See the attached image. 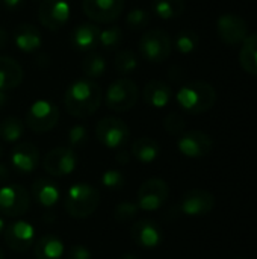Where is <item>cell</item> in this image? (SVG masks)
I'll use <instances>...</instances> for the list:
<instances>
[{
  "mask_svg": "<svg viewBox=\"0 0 257 259\" xmlns=\"http://www.w3.org/2000/svg\"><path fill=\"white\" fill-rule=\"evenodd\" d=\"M103 93L98 83L91 79H79L65 90V111L76 118H86L100 108Z\"/></svg>",
  "mask_w": 257,
  "mask_h": 259,
  "instance_id": "cell-1",
  "label": "cell"
},
{
  "mask_svg": "<svg viewBox=\"0 0 257 259\" xmlns=\"http://www.w3.org/2000/svg\"><path fill=\"white\" fill-rule=\"evenodd\" d=\"M176 100L185 112L198 115L214 108L217 102V91L208 82L194 80L180 87V90L177 91Z\"/></svg>",
  "mask_w": 257,
  "mask_h": 259,
  "instance_id": "cell-2",
  "label": "cell"
},
{
  "mask_svg": "<svg viewBox=\"0 0 257 259\" xmlns=\"http://www.w3.org/2000/svg\"><path fill=\"white\" fill-rule=\"evenodd\" d=\"M100 205V193L91 184L71 185L64 197V208L73 219H86L92 215Z\"/></svg>",
  "mask_w": 257,
  "mask_h": 259,
  "instance_id": "cell-3",
  "label": "cell"
},
{
  "mask_svg": "<svg viewBox=\"0 0 257 259\" xmlns=\"http://www.w3.org/2000/svg\"><path fill=\"white\" fill-rule=\"evenodd\" d=\"M139 99V88L130 79H117L112 82L105 94L106 106L114 112H126L132 109Z\"/></svg>",
  "mask_w": 257,
  "mask_h": 259,
  "instance_id": "cell-4",
  "label": "cell"
},
{
  "mask_svg": "<svg viewBox=\"0 0 257 259\" xmlns=\"http://www.w3.org/2000/svg\"><path fill=\"white\" fill-rule=\"evenodd\" d=\"M139 52L144 59L153 64H161L171 55V38L162 29H150L139 39Z\"/></svg>",
  "mask_w": 257,
  "mask_h": 259,
  "instance_id": "cell-5",
  "label": "cell"
},
{
  "mask_svg": "<svg viewBox=\"0 0 257 259\" xmlns=\"http://www.w3.org/2000/svg\"><path fill=\"white\" fill-rule=\"evenodd\" d=\"M59 121V108L45 99L33 102L26 112V126L35 134L52 131Z\"/></svg>",
  "mask_w": 257,
  "mask_h": 259,
  "instance_id": "cell-6",
  "label": "cell"
},
{
  "mask_svg": "<svg viewBox=\"0 0 257 259\" xmlns=\"http://www.w3.org/2000/svg\"><path fill=\"white\" fill-rule=\"evenodd\" d=\"M95 137L106 149L121 150L130 138V129L117 117H105L97 123Z\"/></svg>",
  "mask_w": 257,
  "mask_h": 259,
  "instance_id": "cell-7",
  "label": "cell"
},
{
  "mask_svg": "<svg viewBox=\"0 0 257 259\" xmlns=\"http://www.w3.org/2000/svg\"><path fill=\"white\" fill-rule=\"evenodd\" d=\"M170 197V187L164 179L151 178L141 184L136 196V205L141 211L155 212L161 209Z\"/></svg>",
  "mask_w": 257,
  "mask_h": 259,
  "instance_id": "cell-8",
  "label": "cell"
},
{
  "mask_svg": "<svg viewBox=\"0 0 257 259\" xmlns=\"http://www.w3.org/2000/svg\"><path fill=\"white\" fill-rule=\"evenodd\" d=\"M30 208L29 191L20 184H11L0 188V212L5 217L17 219Z\"/></svg>",
  "mask_w": 257,
  "mask_h": 259,
  "instance_id": "cell-9",
  "label": "cell"
},
{
  "mask_svg": "<svg viewBox=\"0 0 257 259\" xmlns=\"http://www.w3.org/2000/svg\"><path fill=\"white\" fill-rule=\"evenodd\" d=\"M42 167L52 178H65L77 167V155L70 147H55L44 156Z\"/></svg>",
  "mask_w": 257,
  "mask_h": 259,
  "instance_id": "cell-10",
  "label": "cell"
},
{
  "mask_svg": "<svg viewBox=\"0 0 257 259\" xmlns=\"http://www.w3.org/2000/svg\"><path fill=\"white\" fill-rule=\"evenodd\" d=\"M70 3L67 0H41L38 18L48 30H59L70 20Z\"/></svg>",
  "mask_w": 257,
  "mask_h": 259,
  "instance_id": "cell-11",
  "label": "cell"
},
{
  "mask_svg": "<svg viewBox=\"0 0 257 259\" xmlns=\"http://www.w3.org/2000/svg\"><path fill=\"white\" fill-rule=\"evenodd\" d=\"M6 246L17 253H24L35 244V228L24 220L12 222L3 232Z\"/></svg>",
  "mask_w": 257,
  "mask_h": 259,
  "instance_id": "cell-12",
  "label": "cell"
},
{
  "mask_svg": "<svg viewBox=\"0 0 257 259\" xmlns=\"http://www.w3.org/2000/svg\"><path fill=\"white\" fill-rule=\"evenodd\" d=\"M217 33L223 42L229 46H238L247 39L248 24L236 14H223L217 20Z\"/></svg>",
  "mask_w": 257,
  "mask_h": 259,
  "instance_id": "cell-13",
  "label": "cell"
},
{
  "mask_svg": "<svg viewBox=\"0 0 257 259\" xmlns=\"http://www.w3.org/2000/svg\"><path fill=\"white\" fill-rule=\"evenodd\" d=\"M215 208V197L208 190L192 188L186 191L179 203L182 214L189 217H203L208 215Z\"/></svg>",
  "mask_w": 257,
  "mask_h": 259,
  "instance_id": "cell-14",
  "label": "cell"
},
{
  "mask_svg": "<svg viewBox=\"0 0 257 259\" xmlns=\"http://www.w3.org/2000/svg\"><path fill=\"white\" fill-rule=\"evenodd\" d=\"M214 147L212 138L203 131L183 132L177 140V149L188 158H204Z\"/></svg>",
  "mask_w": 257,
  "mask_h": 259,
  "instance_id": "cell-15",
  "label": "cell"
},
{
  "mask_svg": "<svg viewBox=\"0 0 257 259\" xmlns=\"http://www.w3.org/2000/svg\"><path fill=\"white\" fill-rule=\"evenodd\" d=\"M82 9L95 23H111L121 15L124 0H83Z\"/></svg>",
  "mask_w": 257,
  "mask_h": 259,
  "instance_id": "cell-16",
  "label": "cell"
},
{
  "mask_svg": "<svg viewBox=\"0 0 257 259\" xmlns=\"http://www.w3.org/2000/svg\"><path fill=\"white\" fill-rule=\"evenodd\" d=\"M11 165L20 176L32 175L39 165V150L32 143H18L11 152Z\"/></svg>",
  "mask_w": 257,
  "mask_h": 259,
  "instance_id": "cell-17",
  "label": "cell"
},
{
  "mask_svg": "<svg viewBox=\"0 0 257 259\" xmlns=\"http://www.w3.org/2000/svg\"><path fill=\"white\" fill-rule=\"evenodd\" d=\"M132 240L133 243L141 247V249H147V250H153L156 247L161 246L162 243V229L161 226L155 222V220H139L136 222L132 229Z\"/></svg>",
  "mask_w": 257,
  "mask_h": 259,
  "instance_id": "cell-18",
  "label": "cell"
},
{
  "mask_svg": "<svg viewBox=\"0 0 257 259\" xmlns=\"http://www.w3.org/2000/svg\"><path fill=\"white\" fill-rule=\"evenodd\" d=\"M71 44L80 52H91L98 46L100 29L94 23H79L71 30Z\"/></svg>",
  "mask_w": 257,
  "mask_h": 259,
  "instance_id": "cell-19",
  "label": "cell"
},
{
  "mask_svg": "<svg viewBox=\"0 0 257 259\" xmlns=\"http://www.w3.org/2000/svg\"><path fill=\"white\" fill-rule=\"evenodd\" d=\"M142 99L151 108L162 109V108L168 106V103L171 102L173 90L167 82L151 79L145 83V87L142 90Z\"/></svg>",
  "mask_w": 257,
  "mask_h": 259,
  "instance_id": "cell-20",
  "label": "cell"
},
{
  "mask_svg": "<svg viewBox=\"0 0 257 259\" xmlns=\"http://www.w3.org/2000/svg\"><path fill=\"white\" fill-rule=\"evenodd\" d=\"M14 42L18 47V50L24 53H32L36 52L41 47V33L38 27L29 23H20L14 29Z\"/></svg>",
  "mask_w": 257,
  "mask_h": 259,
  "instance_id": "cell-21",
  "label": "cell"
},
{
  "mask_svg": "<svg viewBox=\"0 0 257 259\" xmlns=\"http://www.w3.org/2000/svg\"><path fill=\"white\" fill-rule=\"evenodd\" d=\"M32 196L42 208H53L61 200V190L50 178H38L32 185Z\"/></svg>",
  "mask_w": 257,
  "mask_h": 259,
  "instance_id": "cell-22",
  "label": "cell"
},
{
  "mask_svg": "<svg viewBox=\"0 0 257 259\" xmlns=\"http://www.w3.org/2000/svg\"><path fill=\"white\" fill-rule=\"evenodd\" d=\"M23 80V68L21 65L9 58L0 56V90L9 91L17 88Z\"/></svg>",
  "mask_w": 257,
  "mask_h": 259,
  "instance_id": "cell-23",
  "label": "cell"
},
{
  "mask_svg": "<svg viewBox=\"0 0 257 259\" xmlns=\"http://www.w3.org/2000/svg\"><path fill=\"white\" fill-rule=\"evenodd\" d=\"M161 155V146L150 137H141L132 144V156L141 164H153Z\"/></svg>",
  "mask_w": 257,
  "mask_h": 259,
  "instance_id": "cell-24",
  "label": "cell"
},
{
  "mask_svg": "<svg viewBox=\"0 0 257 259\" xmlns=\"http://www.w3.org/2000/svg\"><path fill=\"white\" fill-rule=\"evenodd\" d=\"M64 256V241L53 235H42L35 243V258L36 259H62Z\"/></svg>",
  "mask_w": 257,
  "mask_h": 259,
  "instance_id": "cell-25",
  "label": "cell"
},
{
  "mask_svg": "<svg viewBox=\"0 0 257 259\" xmlns=\"http://www.w3.org/2000/svg\"><path fill=\"white\" fill-rule=\"evenodd\" d=\"M239 61L247 73L257 76V33L248 35L242 42Z\"/></svg>",
  "mask_w": 257,
  "mask_h": 259,
  "instance_id": "cell-26",
  "label": "cell"
},
{
  "mask_svg": "<svg viewBox=\"0 0 257 259\" xmlns=\"http://www.w3.org/2000/svg\"><path fill=\"white\" fill-rule=\"evenodd\" d=\"M151 11L162 20H173L185 12V0H153Z\"/></svg>",
  "mask_w": 257,
  "mask_h": 259,
  "instance_id": "cell-27",
  "label": "cell"
},
{
  "mask_svg": "<svg viewBox=\"0 0 257 259\" xmlns=\"http://www.w3.org/2000/svg\"><path fill=\"white\" fill-rule=\"evenodd\" d=\"M24 134V123L18 117H6L0 123V140L5 143H17Z\"/></svg>",
  "mask_w": 257,
  "mask_h": 259,
  "instance_id": "cell-28",
  "label": "cell"
},
{
  "mask_svg": "<svg viewBox=\"0 0 257 259\" xmlns=\"http://www.w3.org/2000/svg\"><path fill=\"white\" fill-rule=\"evenodd\" d=\"M106 61L101 55L91 52L89 55H86V58L82 61V71L86 77L89 79H97L101 77L106 71Z\"/></svg>",
  "mask_w": 257,
  "mask_h": 259,
  "instance_id": "cell-29",
  "label": "cell"
},
{
  "mask_svg": "<svg viewBox=\"0 0 257 259\" xmlns=\"http://www.w3.org/2000/svg\"><path fill=\"white\" fill-rule=\"evenodd\" d=\"M138 56L133 50L130 49H123L117 53L115 61H114V67L117 70L118 74H130L138 68Z\"/></svg>",
  "mask_w": 257,
  "mask_h": 259,
  "instance_id": "cell-30",
  "label": "cell"
},
{
  "mask_svg": "<svg viewBox=\"0 0 257 259\" xmlns=\"http://www.w3.org/2000/svg\"><path fill=\"white\" fill-rule=\"evenodd\" d=\"M200 38L194 30H182L174 38V49L182 55H189L197 50Z\"/></svg>",
  "mask_w": 257,
  "mask_h": 259,
  "instance_id": "cell-31",
  "label": "cell"
},
{
  "mask_svg": "<svg viewBox=\"0 0 257 259\" xmlns=\"http://www.w3.org/2000/svg\"><path fill=\"white\" fill-rule=\"evenodd\" d=\"M124 36H123V29L120 26H109L103 30H100V39L98 44L105 49V50H117L121 42H123Z\"/></svg>",
  "mask_w": 257,
  "mask_h": 259,
  "instance_id": "cell-32",
  "label": "cell"
},
{
  "mask_svg": "<svg viewBox=\"0 0 257 259\" xmlns=\"http://www.w3.org/2000/svg\"><path fill=\"white\" fill-rule=\"evenodd\" d=\"M150 21H151V14L144 8H133L126 15V26L133 30L147 27Z\"/></svg>",
  "mask_w": 257,
  "mask_h": 259,
  "instance_id": "cell-33",
  "label": "cell"
},
{
  "mask_svg": "<svg viewBox=\"0 0 257 259\" xmlns=\"http://www.w3.org/2000/svg\"><path fill=\"white\" fill-rule=\"evenodd\" d=\"M100 182L106 190L120 191L126 184V178H124V173L120 170H106V171H103Z\"/></svg>",
  "mask_w": 257,
  "mask_h": 259,
  "instance_id": "cell-34",
  "label": "cell"
},
{
  "mask_svg": "<svg viewBox=\"0 0 257 259\" xmlns=\"http://www.w3.org/2000/svg\"><path fill=\"white\" fill-rule=\"evenodd\" d=\"M88 138H89V134H88V129H86L83 124H76V126H73V127L68 131V134H67L68 146H70V149H73V150L86 146Z\"/></svg>",
  "mask_w": 257,
  "mask_h": 259,
  "instance_id": "cell-35",
  "label": "cell"
},
{
  "mask_svg": "<svg viewBox=\"0 0 257 259\" xmlns=\"http://www.w3.org/2000/svg\"><path fill=\"white\" fill-rule=\"evenodd\" d=\"M139 212V208L135 202H121L114 208V219L118 223L133 220Z\"/></svg>",
  "mask_w": 257,
  "mask_h": 259,
  "instance_id": "cell-36",
  "label": "cell"
},
{
  "mask_svg": "<svg viewBox=\"0 0 257 259\" xmlns=\"http://www.w3.org/2000/svg\"><path fill=\"white\" fill-rule=\"evenodd\" d=\"M186 127V121L185 118L179 114V112H170L165 118H164V129L170 134V135H177L180 137L183 134Z\"/></svg>",
  "mask_w": 257,
  "mask_h": 259,
  "instance_id": "cell-37",
  "label": "cell"
},
{
  "mask_svg": "<svg viewBox=\"0 0 257 259\" xmlns=\"http://www.w3.org/2000/svg\"><path fill=\"white\" fill-rule=\"evenodd\" d=\"M67 259H92V255L86 246L74 244L70 247V250L67 253Z\"/></svg>",
  "mask_w": 257,
  "mask_h": 259,
  "instance_id": "cell-38",
  "label": "cell"
},
{
  "mask_svg": "<svg viewBox=\"0 0 257 259\" xmlns=\"http://www.w3.org/2000/svg\"><path fill=\"white\" fill-rule=\"evenodd\" d=\"M0 2L8 11H17L23 5V0H0Z\"/></svg>",
  "mask_w": 257,
  "mask_h": 259,
  "instance_id": "cell-39",
  "label": "cell"
},
{
  "mask_svg": "<svg viewBox=\"0 0 257 259\" xmlns=\"http://www.w3.org/2000/svg\"><path fill=\"white\" fill-rule=\"evenodd\" d=\"M8 179H9V170L5 164L0 162V185L8 182Z\"/></svg>",
  "mask_w": 257,
  "mask_h": 259,
  "instance_id": "cell-40",
  "label": "cell"
},
{
  "mask_svg": "<svg viewBox=\"0 0 257 259\" xmlns=\"http://www.w3.org/2000/svg\"><path fill=\"white\" fill-rule=\"evenodd\" d=\"M117 162H120V164H127L129 162V153L124 149L117 150Z\"/></svg>",
  "mask_w": 257,
  "mask_h": 259,
  "instance_id": "cell-41",
  "label": "cell"
},
{
  "mask_svg": "<svg viewBox=\"0 0 257 259\" xmlns=\"http://www.w3.org/2000/svg\"><path fill=\"white\" fill-rule=\"evenodd\" d=\"M6 42H8V32L0 27V50L6 46Z\"/></svg>",
  "mask_w": 257,
  "mask_h": 259,
  "instance_id": "cell-42",
  "label": "cell"
},
{
  "mask_svg": "<svg viewBox=\"0 0 257 259\" xmlns=\"http://www.w3.org/2000/svg\"><path fill=\"white\" fill-rule=\"evenodd\" d=\"M6 102H8V96H6V91H2L0 90V109L6 105Z\"/></svg>",
  "mask_w": 257,
  "mask_h": 259,
  "instance_id": "cell-43",
  "label": "cell"
},
{
  "mask_svg": "<svg viewBox=\"0 0 257 259\" xmlns=\"http://www.w3.org/2000/svg\"><path fill=\"white\" fill-rule=\"evenodd\" d=\"M5 229H6V223H5V220L0 217V235H3Z\"/></svg>",
  "mask_w": 257,
  "mask_h": 259,
  "instance_id": "cell-44",
  "label": "cell"
},
{
  "mask_svg": "<svg viewBox=\"0 0 257 259\" xmlns=\"http://www.w3.org/2000/svg\"><path fill=\"white\" fill-rule=\"evenodd\" d=\"M118 259H139L138 256H135V255H130V253H126V255H123V256H120Z\"/></svg>",
  "mask_w": 257,
  "mask_h": 259,
  "instance_id": "cell-45",
  "label": "cell"
},
{
  "mask_svg": "<svg viewBox=\"0 0 257 259\" xmlns=\"http://www.w3.org/2000/svg\"><path fill=\"white\" fill-rule=\"evenodd\" d=\"M2 156H3V147H2V144H0V159H2Z\"/></svg>",
  "mask_w": 257,
  "mask_h": 259,
  "instance_id": "cell-46",
  "label": "cell"
},
{
  "mask_svg": "<svg viewBox=\"0 0 257 259\" xmlns=\"http://www.w3.org/2000/svg\"><path fill=\"white\" fill-rule=\"evenodd\" d=\"M0 259H5V253H3V250L0 249Z\"/></svg>",
  "mask_w": 257,
  "mask_h": 259,
  "instance_id": "cell-47",
  "label": "cell"
},
{
  "mask_svg": "<svg viewBox=\"0 0 257 259\" xmlns=\"http://www.w3.org/2000/svg\"><path fill=\"white\" fill-rule=\"evenodd\" d=\"M236 259H245V258H236Z\"/></svg>",
  "mask_w": 257,
  "mask_h": 259,
  "instance_id": "cell-48",
  "label": "cell"
}]
</instances>
